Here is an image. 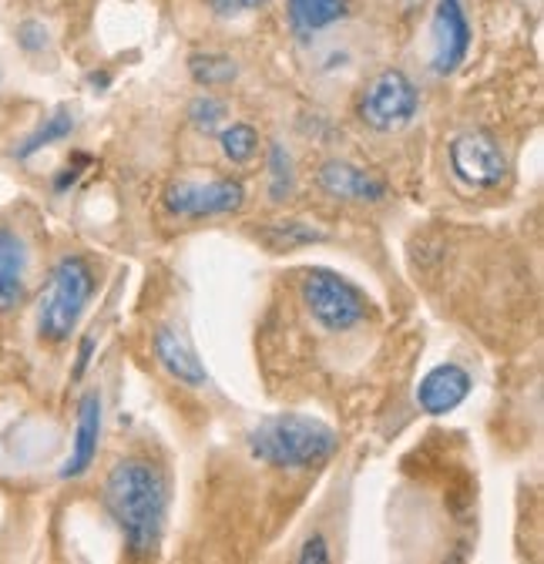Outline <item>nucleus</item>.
Wrapping results in <instances>:
<instances>
[{
  "instance_id": "nucleus-1",
  "label": "nucleus",
  "mask_w": 544,
  "mask_h": 564,
  "mask_svg": "<svg viewBox=\"0 0 544 564\" xmlns=\"http://www.w3.org/2000/svg\"><path fill=\"white\" fill-rule=\"evenodd\" d=\"M165 477L148 461H121L105 480V508L134 551H152L165 524Z\"/></svg>"
},
{
  "instance_id": "nucleus-2",
  "label": "nucleus",
  "mask_w": 544,
  "mask_h": 564,
  "mask_svg": "<svg viewBox=\"0 0 544 564\" xmlns=\"http://www.w3.org/2000/svg\"><path fill=\"white\" fill-rule=\"evenodd\" d=\"M249 450L256 461L272 467H316L336 450V434L316 416L280 413L256 423Z\"/></svg>"
},
{
  "instance_id": "nucleus-3",
  "label": "nucleus",
  "mask_w": 544,
  "mask_h": 564,
  "mask_svg": "<svg viewBox=\"0 0 544 564\" xmlns=\"http://www.w3.org/2000/svg\"><path fill=\"white\" fill-rule=\"evenodd\" d=\"M94 275L85 259L67 256L51 269L48 290L41 293V309H38V333L48 343H64L75 333L81 312L91 299Z\"/></svg>"
},
{
  "instance_id": "nucleus-4",
  "label": "nucleus",
  "mask_w": 544,
  "mask_h": 564,
  "mask_svg": "<svg viewBox=\"0 0 544 564\" xmlns=\"http://www.w3.org/2000/svg\"><path fill=\"white\" fill-rule=\"evenodd\" d=\"M302 303L316 320L333 330V333H347L357 323L366 320V299L363 293L347 282L344 275H336L329 269H313L302 279Z\"/></svg>"
},
{
  "instance_id": "nucleus-5",
  "label": "nucleus",
  "mask_w": 544,
  "mask_h": 564,
  "mask_svg": "<svg viewBox=\"0 0 544 564\" xmlns=\"http://www.w3.org/2000/svg\"><path fill=\"white\" fill-rule=\"evenodd\" d=\"M417 115V88L403 70H384L360 94V118L373 131H400Z\"/></svg>"
},
{
  "instance_id": "nucleus-6",
  "label": "nucleus",
  "mask_w": 544,
  "mask_h": 564,
  "mask_svg": "<svg viewBox=\"0 0 544 564\" xmlns=\"http://www.w3.org/2000/svg\"><path fill=\"white\" fill-rule=\"evenodd\" d=\"M246 202V189L232 179H209V182H172L165 189V208L179 219H209L225 216Z\"/></svg>"
},
{
  "instance_id": "nucleus-7",
  "label": "nucleus",
  "mask_w": 544,
  "mask_h": 564,
  "mask_svg": "<svg viewBox=\"0 0 544 564\" xmlns=\"http://www.w3.org/2000/svg\"><path fill=\"white\" fill-rule=\"evenodd\" d=\"M451 165H454L457 179L474 189H491L507 175L504 152L488 131H467V134L454 138Z\"/></svg>"
},
{
  "instance_id": "nucleus-8",
  "label": "nucleus",
  "mask_w": 544,
  "mask_h": 564,
  "mask_svg": "<svg viewBox=\"0 0 544 564\" xmlns=\"http://www.w3.org/2000/svg\"><path fill=\"white\" fill-rule=\"evenodd\" d=\"M430 38H433V57L430 67L437 75H451L467 57L470 48V24L464 14L461 0H437V11L430 21Z\"/></svg>"
},
{
  "instance_id": "nucleus-9",
  "label": "nucleus",
  "mask_w": 544,
  "mask_h": 564,
  "mask_svg": "<svg viewBox=\"0 0 544 564\" xmlns=\"http://www.w3.org/2000/svg\"><path fill=\"white\" fill-rule=\"evenodd\" d=\"M470 394V376L467 370L454 367V363H444L430 370L420 386H417V403L424 413L430 416H440V413H451L454 407H461Z\"/></svg>"
},
{
  "instance_id": "nucleus-10",
  "label": "nucleus",
  "mask_w": 544,
  "mask_h": 564,
  "mask_svg": "<svg viewBox=\"0 0 544 564\" xmlns=\"http://www.w3.org/2000/svg\"><path fill=\"white\" fill-rule=\"evenodd\" d=\"M320 189L333 198H347V202H380L387 195L384 182H377L373 175L350 162H326L320 168Z\"/></svg>"
},
{
  "instance_id": "nucleus-11",
  "label": "nucleus",
  "mask_w": 544,
  "mask_h": 564,
  "mask_svg": "<svg viewBox=\"0 0 544 564\" xmlns=\"http://www.w3.org/2000/svg\"><path fill=\"white\" fill-rule=\"evenodd\" d=\"M98 437H101V397L88 394L78 407V431H75L72 457H67L64 467H61L64 480L81 477L85 471H91L94 453H98Z\"/></svg>"
},
{
  "instance_id": "nucleus-12",
  "label": "nucleus",
  "mask_w": 544,
  "mask_h": 564,
  "mask_svg": "<svg viewBox=\"0 0 544 564\" xmlns=\"http://www.w3.org/2000/svg\"><path fill=\"white\" fill-rule=\"evenodd\" d=\"M27 245L21 235L0 229V312H11L24 299Z\"/></svg>"
},
{
  "instance_id": "nucleus-13",
  "label": "nucleus",
  "mask_w": 544,
  "mask_h": 564,
  "mask_svg": "<svg viewBox=\"0 0 544 564\" xmlns=\"http://www.w3.org/2000/svg\"><path fill=\"white\" fill-rule=\"evenodd\" d=\"M155 357L176 380H182L189 386L206 383V363L198 360V352L192 349V343L185 336H179L176 330H158L155 333Z\"/></svg>"
},
{
  "instance_id": "nucleus-14",
  "label": "nucleus",
  "mask_w": 544,
  "mask_h": 564,
  "mask_svg": "<svg viewBox=\"0 0 544 564\" xmlns=\"http://www.w3.org/2000/svg\"><path fill=\"white\" fill-rule=\"evenodd\" d=\"M347 14L344 0H289V21L296 30H323Z\"/></svg>"
},
{
  "instance_id": "nucleus-15",
  "label": "nucleus",
  "mask_w": 544,
  "mask_h": 564,
  "mask_svg": "<svg viewBox=\"0 0 544 564\" xmlns=\"http://www.w3.org/2000/svg\"><path fill=\"white\" fill-rule=\"evenodd\" d=\"M72 128H75V118H72V112L67 108H61L51 121H44L38 131H34L24 145L17 149V158H30L34 152H41L44 145H51V141H61V138H67L72 134Z\"/></svg>"
},
{
  "instance_id": "nucleus-16",
  "label": "nucleus",
  "mask_w": 544,
  "mask_h": 564,
  "mask_svg": "<svg viewBox=\"0 0 544 564\" xmlns=\"http://www.w3.org/2000/svg\"><path fill=\"white\" fill-rule=\"evenodd\" d=\"M262 242L269 249H296V245H306V242H320L323 232H313L310 226H299V222H283V226H262Z\"/></svg>"
},
{
  "instance_id": "nucleus-17",
  "label": "nucleus",
  "mask_w": 544,
  "mask_h": 564,
  "mask_svg": "<svg viewBox=\"0 0 544 564\" xmlns=\"http://www.w3.org/2000/svg\"><path fill=\"white\" fill-rule=\"evenodd\" d=\"M219 145H222V155L229 162L243 165V162H249L259 152V134L249 125H232V128H225L219 134Z\"/></svg>"
},
{
  "instance_id": "nucleus-18",
  "label": "nucleus",
  "mask_w": 544,
  "mask_h": 564,
  "mask_svg": "<svg viewBox=\"0 0 544 564\" xmlns=\"http://www.w3.org/2000/svg\"><path fill=\"white\" fill-rule=\"evenodd\" d=\"M192 67V78L198 85H225L235 78V64L229 57H219V54H195L189 61Z\"/></svg>"
},
{
  "instance_id": "nucleus-19",
  "label": "nucleus",
  "mask_w": 544,
  "mask_h": 564,
  "mask_svg": "<svg viewBox=\"0 0 544 564\" xmlns=\"http://www.w3.org/2000/svg\"><path fill=\"white\" fill-rule=\"evenodd\" d=\"M189 118H192V125H195L198 131H216L219 121H225V104L216 101L212 94H202V98L192 104Z\"/></svg>"
},
{
  "instance_id": "nucleus-20",
  "label": "nucleus",
  "mask_w": 544,
  "mask_h": 564,
  "mask_svg": "<svg viewBox=\"0 0 544 564\" xmlns=\"http://www.w3.org/2000/svg\"><path fill=\"white\" fill-rule=\"evenodd\" d=\"M269 171H272V198H283L293 189V162L283 145H272L269 152Z\"/></svg>"
},
{
  "instance_id": "nucleus-21",
  "label": "nucleus",
  "mask_w": 544,
  "mask_h": 564,
  "mask_svg": "<svg viewBox=\"0 0 544 564\" xmlns=\"http://www.w3.org/2000/svg\"><path fill=\"white\" fill-rule=\"evenodd\" d=\"M212 11L222 14V17H232V14H246V11H256L262 8L265 0H209Z\"/></svg>"
},
{
  "instance_id": "nucleus-22",
  "label": "nucleus",
  "mask_w": 544,
  "mask_h": 564,
  "mask_svg": "<svg viewBox=\"0 0 544 564\" xmlns=\"http://www.w3.org/2000/svg\"><path fill=\"white\" fill-rule=\"evenodd\" d=\"M299 561H302V564H326V561H329V554H326V541H323L320 535H316L313 541H306Z\"/></svg>"
},
{
  "instance_id": "nucleus-23",
  "label": "nucleus",
  "mask_w": 544,
  "mask_h": 564,
  "mask_svg": "<svg viewBox=\"0 0 544 564\" xmlns=\"http://www.w3.org/2000/svg\"><path fill=\"white\" fill-rule=\"evenodd\" d=\"M44 41H48V34H44L38 24H24V27H21V44H24L27 51H41Z\"/></svg>"
},
{
  "instance_id": "nucleus-24",
  "label": "nucleus",
  "mask_w": 544,
  "mask_h": 564,
  "mask_svg": "<svg viewBox=\"0 0 544 564\" xmlns=\"http://www.w3.org/2000/svg\"><path fill=\"white\" fill-rule=\"evenodd\" d=\"M91 352H94V336H85V339H81V349H78V367H75V380H81V376L88 373Z\"/></svg>"
}]
</instances>
